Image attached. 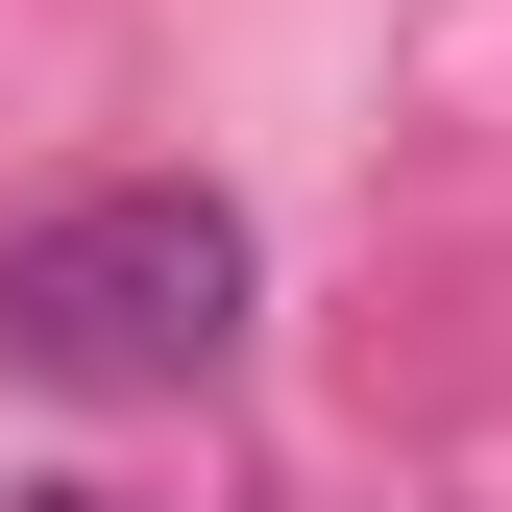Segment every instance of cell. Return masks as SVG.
Masks as SVG:
<instances>
[{
    "instance_id": "cell-2",
    "label": "cell",
    "mask_w": 512,
    "mask_h": 512,
    "mask_svg": "<svg viewBox=\"0 0 512 512\" xmlns=\"http://www.w3.org/2000/svg\"><path fill=\"white\" fill-rule=\"evenodd\" d=\"M25 512H147V488H25Z\"/></svg>"
},
{
    "instance_id": "cell-1",
    "label": "cell",
    "mask_w": 512,
    "mask_h": 512,
    "mask_svg": "<svg viewBox=\"0 0 512 512\" xmlns=\"http://www.w3.org/2000/svg\"><path fill=\"white\" fill-rule=\"evenodd\" d=\"M244 342V220L196 171H122V196H49L0 244V366L25 391H196Z\"/></svg>"
}]
</instances>
